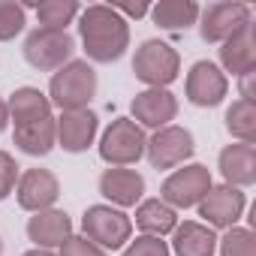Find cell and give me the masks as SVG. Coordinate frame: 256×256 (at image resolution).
Segmentation results:
<instances>
[{
	"mask_svg": "<svg viewBox=\"0 0 256 256\" xmlns=\"http://www.w3.org/2000/svg\"><path fill=\"white\" fill-rule=\"evenodd\" d=\"M60 256H106V250H100L94 241H88L84 235H70L60 244Z\"/></svg>",
	"mask_w": 256,
	"mask_h": 256,
	"instance_id": "f546056e",
	"label": "cell"
},
{
	"mask_svg": "<svg viewBox=\"0 0 256 256\" xmlns=\"http://www.w3.org/2000/svg\"><path fill=\"white\" fill-rule=\"evenodd\" d=\"M178 70H181V58H178V52L169 42H163V40H145L136 48L133 72L148 88H166V84H172L178 78Z\"/></svg>",
	"mask_w": 256,
	"mask_h": 256,
	"instance_id": "277c9868",
	"label": "cell"
},
{
	"mask_svg": "<svg viewBox=\"0 0 256 256\" xmlns=\"http://www.w3.org/2000/svg\"><path fill=\"white\" fill-rule=\"evenodd\" d=\"M250 24V6L247 4H211L205 10H199V34L205 42H226L232 34H238L241 28Z\"/></svg>",
	"mask_w": 256,
	"mask_h": 256,
	"instance_id": "ba28073f",
	"label": "cell"
},
{
	"mask_svg": "<svg viewBox=\"0 0 256 256\" xmlns=\"http://www.w3.org/2000/svg\"><path fill=\"white\" fill-rule=\"evenodd\" d=\"M226 130L238 142L253 145V139H256V106L247 100H235L226 108Z\"/></svg>",
	"mask_w": 256,
	"mask_h": 256,
	"instance_id": "cb8c5ba5",
	"label": "cell"
},
{
	"mask_svg": "<svg viewBox=\"0 0 256 256\" xmlns=\"http://www.w3.org/2000/svg\"><path fill=\"white\" fill-rule=\"evenodd\" d=\"M244 193L238 187H211L205 193V199L199 202V217L208 220V226L214 229H232L238 223V217L244 214Z\"/></svg>",
	"mask_w": 256,
	"mask_h": 256,
	"instance_id": "8fae6325",
	"label": "cell"
},
{
	"mask_svg": "<svg viewBox=\"0 0 256 256\" xmlns=\"http://www.w3.org/2000/svg\"><path fill=\"white\" fill-rule=\"evenodd\" d=\"M172 250H175V256H214V250H217V235H214L211 226L184 220L181 226H175Z\"/></svg>",
	"mask_w": 256,
	"mask_h": 256,
	"instance_id": "d6986e66",
	"label": "cell"
},
{
	"mask_svg": "<svg viewBox=\"0 0 256 256\" xmlns=\"http://www.w3.org/2000/svg\"><path fill=\"white\" fill-rule=\"evenodd\" d=\"M124 256H172V253H169V244L166 241H160L154 235H142V238H136V241L126 244Z\"/></svg>",
	"mask_w": 256,
	"mask_h": 256,
	"instance_id": "83f0119b",
	"label": "cell"
},
{
	"mask_svg": "<svg viewBox=\"0 0 256 256\" xmlns=\"http://www.w3.org/2000/svg\"><path fill=\"white\" fill-rule=\"evenodd\" d=\"M220 64L226 72L232 76H244L250 70H256V36H253V24L241 28L238 34H232L223 48H220Z\"/></svg>",
	"mask_w": 256,
	"mask_h": 256,
	"instance_id": "ac0fdd59",
	"label": "cell"
},
{
	"mask_svg": "<svg viewBox=\"0 0 256 256\" xmlns=\"http://www.w3.org/2000/svg\"><path fill=\"white\" fill-rule=\"evenodd\" d=\"M253 76H256V70L238 76L241 78V100H247V102H253Z\"/></svg>",
	"mask_w": 256,
	"mask_h": 256,
	"instance_id": "1f68e13d",
	"label": "cell"
},
{
	"mask_svg": "<svg viewBox=\"0 0 256 256\" xmlns=\"http://www.w3.org/2000/svg\"><path fill=\"white\" fill-rule=\"evenodd\" d=\"M0 256H4V241H0Z\"/></svg>",
	"mask_w": 256,
	"mask_h": 256,
	"instance_id": "e575fe53",
	"label": "cell"
},
{
	"mask_svg": "<svg viewBox=\"0 0 256 256\" xmlns=\"http://www.w3.org/2000/svg\"><path fill=\"white\" fill-rule=\"evenodd\" d=\"M220 175L229 187H250L256 181V148L247 142L226 145L220 151Z\"/></svg>",
	"mask_w": 256,
	"mask_h": 256,
	"instance_id": "2e32d148",
	"label": "cell"
},
{
	"mask_svg": "<svg viewBox=\"0 0 256 256\" xmlns=\"http://www.w3.org/2000/svg\"><path fill=\"white\" fill-rule=\"evenodd\" d=\"M18 184V163L6 154L0 151V199H6Z\"/></svg>",
	"mask_w": 256,
	"mask_h": 256,
	"instance_id": "f1b7e54d",
	"label": "cell"
},
{
	"mask_svg": "<svg viewBox=\"0 0 256 256\" xmlns=\"http://www.w3.org/2000/svg\"><path fill=\"white\" fill-rule=\"evenodd\" d=\"M96 114L90 108H78V112H64L60 118H54V136L60 142L64 151L70 154H82L94 145L96 139Z\"/></svg>",
	"mask_w": 256,
	"mask_h": 256,
	"instance_id": "7c38bea8",
	"label": "cell"
},
{
	"mask_svg": "<svg viewBox=\"0 0 256 256\" xmlns=\"http://www.w3.org/2000/svg\"><path fill=\"white\" fill-rule=\"evenodd\" d=\"M78 36L90 60L114 64L124 58L126 46H130V24L112 6L94 4L84 12H78Z\"/></svg>",
	"mask_w": 256,
	"mask_h": 256,
	"instance_id": "6da1fadb",
	"label": "cell"
},
{
	"mask_svg": "<svg viewBox=\"0 0 256 256\" xmlns=\"http://www.w3.org/2000/svg\"><path fill=\"white\" fill-rule=\"evenodd\" d=\"M72 235V220L64 214V211H40L28 220V238L42 247V250H52V247H60L66 238Z\"/></svg>",
	"mask_w": 256,
	"mask_h": 256,
	"instance_id": "e0dca14e",
	"label": "cell"
},
{
	"mask_svg": "<svg viewBox=\"0 0 256 256\" xmlns=\"http://www.w3.org/2000/svg\"><path fill=\"white\" fill-rule=\"evenodd\" d=\"M112 10L124 18V16H130V18H142V16H148L151 12V6L148 4H112Z\"/></svg>",
	"mask_w": 256,
	"mask_h": 256,
	"instance_id": "4dcf8cb0",
	"label": "cell"
},
{
	"mask_svg": "<svg viewBox=\"0 0 256 256\" xmlns=\"http://www.w3.org/2000/svg\"><path fill=\"white\" fill-rule=\"evenodd\" d=\"M226 88H229V82H226L223 70L211 60H199L187 72V100L199 108L220 106L226 96Z\"/></svg>",
	"mask_w": 256,
	"mask_h": 256,
	"instance_id": "30bf717a",
	"label": "cell"
},
{
	"mask_svg": "<svg viewBox=\"0 0 256 256\" xmlns=\"http://www.w3.org/2000/svg\"><path fill=\"white\" fill-rule=\"evenodd\" d=\"M54 142H58L54 118H42V120L16 126V145H18V151H24L30 157H46L54 148Z\"/></svg>",
	"mask_w": 256,
	"mask_h": 256,
	"instance_id": "44dd1931",
	"label": "cell"
},
{
	"mask_svg": "<svg viewBox=\"0 0 256 256\" xmlns=\"http://www.w3.org/2000/svg\"><path fill=\"white\" fill-rule=\"evenodd\" d=\"M96 94V72L88 60H70L52 76L48 84V102L60 112H78L88 108V102Z\"/></svg>",
	"mask_w": 256,
	"mask_h": 256,
	"instance_id": "7a4b0ae2",
	"label": "cell"
},
{
	"mask_svg": "<svg viewBox=\"0 0 256 256\" xmlns=\"http://www.w3.org/2000/svg\"><path fill=\"white\" fill-rule=\"evenodd\" d=\"M211 172L202 163H190L184 169H175L163 187H160V199L169 208H193L205 199V193L211 190Z\"/></svg>",
	"mask_w": 256,
	"mask_h": 256,
	"instance_id": "52a82bcc",
	"label": "cell"
},
{
	"mask_svg": "<svg viewBox=\"0 0 256 256\" xmlns=\"http://www.w3.org/2000/svg\"><path fill=\"white\" fill-rule=\"evenodd\" d=\"M145 133L142 126L133 120V118H118L108 124V130L102 133V142H100V157L108 163V166H133L145 157Z\"/></svg>",
	"mask_w": 256,
	"mask_h": 256,
	"instance_id": "3957f363",
	"label": "cell"
},
{
	"mask_svg": "<svg viewBox=\"0 0 256 256\" xmlns=\"http://www.w3.org/2000/svg\"><path fill=\"white\" fill-rule=\"evenodd\" d=\"M136 226H139L145 235L163 238L166 232H175L178 214H175V208H169L163 199H145V202H139V208H136Z\"/></svg>",
	"mask_w": 256,
	"mask_h": 256,
	"instance_id": "7402d4cb",
	"label": "cell"
},
{
	"mask_svg": "<svg viewBox=\"0 0 256 256\" xmlns=\"http://www.w3.org/2000/svg\"><path fill=\"white\" fill-rule=\"evenodd\" d=\"M72 52H76V40L66 30L36 28L24 40V60L42 72H52V70L58 72L60 66H66L72 60Z\"/></svg>",
	"mask_w": 256,
	"mask_h": 256,
	"instance_id": "8992f818",
	"label": "cell"
},
{
	"mask_svg": "<svg viewBox=\"0 0 256 256\" xmlns=\"http://www.w3.org/2000/svg\"><path fill=\"white\" fill-rule=\"evenodd\" d=\"M217 247H220V256H256V238L250 229H226L223 238H217Z\"/></svg>",
	"mask_w": 256,
	"mask_h": 256,
	"instance_id": "484cf974",
	"label": "cell"
},
{
	"mask_svg": "<svg viewBox=\"0 0 256 256\" xmlns=\"http://www.w3.org/2000/svg\"><path fill=\"white\" fill-rule=\"evenodd\" d=\"M100 193L120 205V208H133L142 193H145V178L136 172V169H120V166H112L100 175Z\"/></svg>",
	"mask_w": 256,
	"mask_h": 256,
	"instance_id": "9a60e30c",
	"label": "cell"
},
{
	"mask_svg": "<svg viewBox=\"0 0 256 256\" xmlns=\"http://www.w3.org/2000/svg\"><path fill=\"white\" fill-rule=\"evenodd\" d=\"M6 124H10V106H6V100H0V133L6 130Z\"/></svg>",
	"mask_w": 256,
	"mask_h": 256,
	"instance_id": "d6a6232c",
	"label": "cell"
},
{
	"mask_svg": "<svg viewBox=\"0 0 256 256\" xmlns=\"http://www.w3.org/2000/svg\"><path fill=\"white\" fill-rule=\"evenodd\" d=\"M10 120L16 126L22 124H34V120H42V118H54L52 114V102L42 90L36 88H18L12 96H10Z\"/></svg>",
	"mask_w": 256,
	"mask_h": 256,
	"instance_id": "ffe728a7",
	"label": "cell"
},
{
	"mask_svg": "<svg viewBox=\"0 0 256 256\" xmlns=\"http://www.w3.org/2000/svg\"><path fill=\"white\" fill-rule=\"evenodd\" d=\"M24 30V4L0 0V42L16 40Z\"/></svg>",
	"mask_w": 256,
	"mask_h": 256,
	"instance_id": "4316f807",
	"label": "cell"
},
{
	"mask_svg": "<svg viewBox=\"0 0 256 256\" xmlns=\"http://www.w3.org/2000/svg\"><path fill=\"white\" fill-rule=\"evenodd\" d=\"M82 229L100 250H120L133 235V220L112 205H90L82 217Z\"/></svg>",
	"mask_w": 256,
	"mask_h": 256,
	"instance_id": "5b68a950",
	"label": "cell"
},
{
	"mask_svg": "<svg viewBox=\"0 0 256 256\" xmlns=\"http://www.w3.org/2000/svg\"><path fill=\"white\" fill-rule=\"evenodd\" d=\"M18 205L24 208V211H34V214H40V211H48L54 202H58V196H60V184H58V178L48 172V169H28L22 178H18Z\"/></svg>",
	"mask_w": 256,
	"mask_h": 256,
	"instance_id": "4fadbf2b",
	"label": "cell"
},
{
	"mask_svg": "<svg viewBox=\"0 0 256 256\" xmlns=\"http://www.w3.org/2000/svg\"><path fill=\"white\" fill-rule=\"evenodd\" d=\"M151 18L163 30H187L199 22V4L193 0H160L151 6Z\"/></svg>",
	"mask_w": 256,
	"mask_h": 256,
	"instance_id": "603a6c76",
	"label": "cell"
},
{
	"mask_svg": "<svg viewBox=\"0 0 256 256\" xmlns=\"http://www.w3.org/2000/svg\"><path fill=\"white\" fill-rule=\"evenodd\" d=\"M193 151H196L193 133L184 130V126H172V124L163 126V130H157L145 145V154H148L154 169H175L184 160H190Z\"/></svg>",
	"mask_w": 256,
	"mask_h": 256,
	"instance_id": "9c48e42d",
	"label": "cell"
},
{
	"mask_svg": "<svg viewBox=\"0 0 256 256\" xmlns=\"http://www.w3.org/2000/svg\"><path fill=\"white\" fill-rule=\"evenodd\" d=\"M175 114H178V100L166 88H148L133 100V118L139 126L163 130V126H169V120H175Z\"/></svg>",
	"mask_w": 256,
	"mask_h": 256,
	"instance_id": "5bb4252c",
	"label": "cell"
},
{
	"mask_svg": "<svg viewBox=\"0 0 256 256\" xmlns=\"http://www.w3.org/2000/svg\"><path fill=\"white\" fill-rule=\"evenodd\" d=\"M36 10V18L42 22V28L52 30H66V24H72V18L82 12L76 0H42V4H30Z\"/></svg>",
	"mask_w": 256,
	"mask_h": 256,
	"instance_id": "d4e9b609",
	"label": "cell"
},
{
	"mask_svg": "<svg viewBox=\"0 0 256 256\" xmlns=\"http://www.w3.org/2000/svg\"><path fill=\"white\" fill-rule=\"evenodd\" d=\"M24 256H54L52 250H42V247H36V250H28Z\"/></svg>",
	"mask_w": 256,
	"mask_h": 256,
	"instance_id": "836d02e7",
	"label": "cell"
}]
</instances>
